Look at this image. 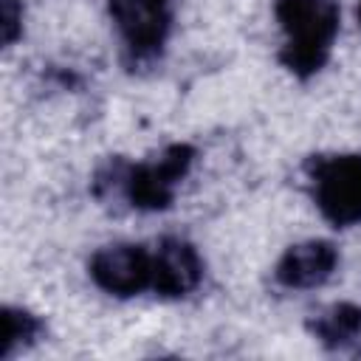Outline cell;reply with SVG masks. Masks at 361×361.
Returning a JSON list of instances; mask_svg holds the SVG:
<instances>
[{
	"mask_svg": "<svg viewBox=\"0 0 361 361\" xmlns=\"http://www.w3.org/2000/svg\"><path fill=\"white\" fill-rule=\"evenodd\" d=\"M197 149L192 144H169L152 161L127 164L124 172V197L138 212H164L172 206L180 180L189 175Z\"/></svg>",
	"mask_w": 361,
	"mask_h": 361,
	"instance_id": "obj_3",
	"label": "cell"
},
{
	"mask_svg": "<svg viewBox=\"0 0 361 361\" xmlns=\"http://www.w3.org/2000/svg\"><path fill=\"white\" fill-rule=\"evenodd\" d=\"M338 265V251L330 240H305L290 245L276 262V282L290 290H307L324 285Z\"/></svg>",
	"mask_w": 361,
	"mask_h": 361,
	"instance_id": "obj_7",
	"label": "cell"
},
{
	"mask_svg": "<svg viewBox=\"0 0 361 361\" xmlns=\"http://www.w3.org/2000/svg\"><path fill=\"white\" fill-rule=\"evenodd\" d=\"M274 14L285 34L279 62L299 79L316 76L338 34V0H276Z\"/></svg>",
	"mask_w": 361,
	"mask_h": 361,
	"instance_id": "obj_1",
	"label": "cell"
},
{
	"mask_svg": "<svg viewBox=\"0 0 361 361\" xmlns=\"http://www.w3.org/2000/svg\"><path fill=\"white\" fill-rule=\"evenodd\" d=\"M307 330L327 350H347L361 341V307L353 302H336L307 319Z\"/></svg>",
	"mask_w": 361,
	"mask_h": 361,
	"instance_id": "obj_8",
	"label": "cell"
},
{
	"mask_svg": "<svg viewBox=\"0 0 361 361\" xmlns=\"http://www.w3.org/2000/svg\"><path fill=\"white\" fill-rule=\"evenodd\" d=\"M90 279L110 296L130 299L152 288V254L144 245L116 243L90 257Z\"/></svg>",
	"mask_w": 361,
	"mask_h": 361,
	"instance_id": "obj_5",
	"label": "cell"
},
{
	"mask_svg": "<svg viewBox=\"0 0 361 361\" xmlns=\"http://www.w3.org/2000/svg\"><path fill=\"white\" fill-rule=\"evenodd\" d=\"M305 172L319 212L333 226L361 223V155H310Z\"/></svg>",
	"mask_w": 361,
	"mask_h": 361,
	"instance_id": "obj_2",
	"label": "cell"
},
{
	"mask_svg": "<svg viewBox=\"0 0 361 361\" xmlns=\"http://www.w3.org/2000/svg\"><path fill=\"white\" fill-rule=\"evenodd\" d=\"M3 322V333H0V358H11L20 350H28L31 344H37L45 333V324L39 316L23 310V307H11L6 305L0 313Z\"/></svg>",
	"mask_w": 361,
	"mask_h": 361,
	"instance_id": "obj_9",
	"label": "cell"
},
{
	"mask_svg": "<svg viewBox=\"0 0 361 361\" xmlns=\"http://www.w3.org/2000/svg\"><path fill=\"white\" fill-rule=\"evenodd\" d=\"M203 279V259L183 237H164L152 251V290L164 299L192 293Z\"/></svg>",
	"mask_w": 361,
	"mask_h": 361,
	"instance_id": "obj_6",
	"label": "cell"
},
{
	"mask_svg": "<svg viewBox=\"0 0 361 361\" xmlns=\"http://www.w3.org/2000/svg\"><path fill=\"white\" fill-rule=\"evenodd\" d=\"M110 17L124 45V65L130 71L152 65L172 28L169 0H110Z\"/></svg>",
	"mask_w": 361,
	"mask_h": 361,
	"instance_id": "obj_4",
	"label": "cell"
},
{
	"mask_svg": "<svg viewBox=\"0 0 361 361\" xmlns=\"http://www.w3.org/2000/svg\"><path fill=\"white\" fill-rule=\"evenodd\" d=\"M358 23H361V3H358Z\"/></svg>",
	"mask_w": 361,
	"mask_h": 361,
	"instance_id": "obj_11",
	"label": "cell"
},
{
	"mask_svg": "<svg viewBox=\"0 0 361 361\" xmlns=\"http://www.w3.org/2000/svg\"><path fill=\"white\" fill-rule=\"evenodd\" d=\"M0 31H3V45H11L20 31H23V6L17 0H3V17H0Z\"/></svg>",
	"mask_w": 361,
	"mask_h": 361,
	"instance_id": "obj_10",
	"label": "cell"
}]
</instances>
